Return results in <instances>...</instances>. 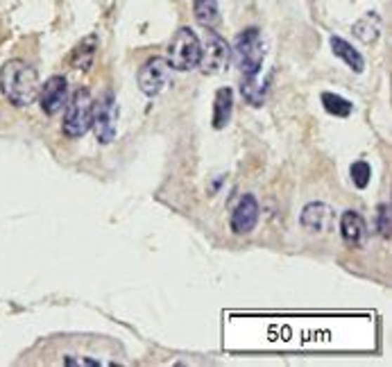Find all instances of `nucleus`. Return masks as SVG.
Listing matches in <instances>:
<instances>
[{
  "instance_id": "5",
  "label": "nucleus",
  "mask_w": 392,
  "mask_h": 367,
  "mask_svg": "<svg viewBox=\"0 0 392 367\" xmlns=\"http://www.w3.org/2000/svg\"><path fill=\"white\" fill-rule=\"evenodd\" d=\"M116 122H118V105L112 91H105L98 100H93V118L91 127L96 131L98 143L109 146L116 139Z\"/></svg>"
},
{
  "instance_id": "15",
  "label": "nucleus",
  "mask_w": 392,
  "mask_h": 367,
  "mask_svg": "<svg viewBox=\"0 0 392 367\" xmlns=\"http://www.w3.org/2000/svg\"><path fill=\"white\" fill-rule=\"evenodd\" d=\"M193 14L195 20L202 27H214L220 18V7H218V0H193Z\"/></svg>"
},
{
  "instance_id": "13",
  "label": "nucleus",
  "mask_w": 392,
  "mask_h": 367,
  "mask_svg": "<svg viewBox=\"0 0 392 367\" xmlns=\"http://www.w3.org/2000/svg\"><path fill=\"white\" fill-rule=\"evenodd\" d=\"M329 44H331V50H334V55L338 59H343L345 64L354 70V73H363V70H365V59L354 46L349 44V41H345L343 37H331Z\"/></svg>"
},
{
  "instance_id": "2",
  "label": "nucleus",
  "mask_w": 392,
  "mask_h": 367,
  "mask_svg": "<svg viewBox=\"0 0 392 367\" xmlns=\"http://www.w3.org/2000/svg\"><path fill=\"white\" fill-rule=\"evenodd\" d=\"M234 55H236L240 75L259 77L261 68H263V59H266V48H263V39H261L259 27H247L236 37Z\"/></svg>"
},
{
  "instance_id": "19",
  "label": "nucleus",
  "mask_w": 392,
  "mask_h": 367,
  "mask_svg": "<svg viewBox=\"0 0 392 367\" xmlns=\"http://www.w3.org/2000/svg\"><path fill=\"white\" fill-rule=\"evenodd\" d=\"M349 172H351V181H354L356 188H367V184L372 179V168L367 161H354Z\"/></svg>"
},
{
  "instance_id": "6",
  "label": "nucleus",
  "mask_w": 392,
  "mask_h": 367,
  "mask_svg": "<svg viewBox=\"0 0 392 367\" xmlns=\"http://www.w3.org/2000/svg\"><path fill=\"white\" fill-rule=\"evenodd\" d=\"M231 55V48L227 41L220 37L216 30H207V39H204V46L200 50V64L197 68L202 70L204 75H218L220 70L227 66Z\"/></svg>"
},
{
  "instance_id": "9",
  "label": "nucleus",
  "mask_w": 392,
  "mask_h": 367,
  "mask_svg": "<svg viewBox=\"0 0 392 367\" xmlns=\"http://www.w3.org/2000/svg\"><path fill=\"white\" fill-rule=\"evenodd\" d=\"M259 216H261V207L256 198L252 193H245V195H240V200L236 202L234 211H231V220H229V227L238 236H245V233H252L254 227L259 224Z\"/></svg>"
},
{
  "instance_id": "10",
  "label": "nucleus",
  "mask_w": 392,
  "mask_h": 367,
  "mask_svg": "<svg viewBox=\"0 0 392 367\" xmlns=\"http://www.w3.org/2000/svg\"><path fill=\"white\" fill-rule=\"evenodd\" d=\"M299 224L308 233H329L336 227V211L325 202H308L299 213Z\"/></svg>"
},
{
  "instance_id": "1",
  "label": "nucleus",
  "mask_w": 392,
  "mask_h": 367,
  "mask_svg": "<svg viewBox=\"0 0 392 367\" xmlns=\"http://www.w3.org/2000/svg\"><path fill=\"white\" fill-rule=\"evenodd\" d=\"M39 75L23 59H9L0 68V91L14 107H30L39 96Z\"/></svg>"
},
{
  "instance_id": "12",
  "label": "nucleus",
  "mask_w": 392,
  "mask_h": 367,
  "mask_svg": "<svg viewBox=\"0 0 392 367\" xmlns=\"http://www.w3.org/2000/svg\"><path fill=\"white\" fill-rule=\"evenodd\" d=\"M231 111H234V91L229 86L218 89L214 98V118H211L214 129H225L229 125Z\"/></svg>"
},
{
  "instance_id": "17",
  "label": "nucleus",
  "mask_w": 392,
  "mask_h": 367,
  "mask_svg": "<svg viewBox=\"0 0 392 367\" xmlns=\"http://www.w3.org/2000/svg\"><path fill=\"white\" fill-rule=\"evenodd\" d=\"M240 94L252 107H261L266 100V82H261L259 77H243Z\"/></svg>"
},
{
  "instance_id": "3",
  "label": "nucleus",
  "mask_w": 392,
  "mask_h": 367,
  "mask_svg": "<svg viewBox=\"0 0 392 367\" xmlns=\"http://www.w3.org/2000/svg\"><path fill=\"white\" fill-rule=\"evenodd\" d=\"M66 114L62 122V131L68 139H82L91 129L93 118V96L89 89H77L66 102Z\"/></svg>"
},
{
  "instance_id": "18",
  "label": "nucleus",
  "mask_w": 392,
  "mask_h": 367,
  "mask_svg": "<svg viewBox=\"0 0 392 367\" xmlns=\"http://www.w3.org/2000/svg\"><path fill=\"white\" fill-rule=\"evenodd\" d=\"M322 107L336 118H349L351 114H354V105H351L349 100H345L343 96L329 94V91L322 94Z\"/></svg>"
},
{
  "instance_id": "20",
  "label": "nucleus",
  "mask_w": 392,
  "mask_h": 367,
  "mask_svg": "<svg viewBox=\"0 0 392 367\" xmlns=\"http://www.w3.org/2000/svg\"><path fill=\"white\" fill-rule=\"evenodd\" d=\"M377 229L384 238H390V207L386 202L377 209Z\"/></svg>"
},
{
  "instance_id": "7",
  "label": "nucleus",
  "mask_w": 392,
  "mask_h": 367,
  "mask_svg": "<svg viewBox=\"0 0 392 367\" xmlns=\"http://www.w3.org/2000/svg\"><path fill=\"white\" fill-rule=\"evenodd\" d=\"M170 68L164 57H150L143 66L138 68V89L143 91L148 98L159 96L168 86L170 82Z\"/></svg>"
},
{
  "instance_id": "8",
  "label": "nucleus",
  "mask_w": 392,
  "mask_h": 367,
  "mask_svg": "<svg viewBox=\"0 0 392 367\" xmlns=\"http://www.w3.org/2000/svg\"><path fill=\"white\" fill-rule=\"evenodd\" d=\"M39 105L46 116H57L68 102V82L64 75H53L46 79V84L39 86Z\"/></svg>"
},
{
  "instance_id": "14",
  "label": "nucleus",
  "mask_w": 392,
  "mask_h": 367,
  "mask_svg": "<svg viewBox=\"0 0 392 367\" xmlns=\"http://www.w3.org/2000/svg\"><path fill=\"white\" fill-rule=\"evenodd\" d=\"M96 53H98V37L89 34L73 48V53H70V66L77 70H89L93 66Z\"/></svg>"
},
{
  "instance_id": "16",
  "label": "nucleus",
  "mask_w": 392,
  "mask_h": 367,
  "mask_svg": "<svg viewBox=\"0 0 392 367\" xmlns=\"http://www.w3.org/2000/svg\"><path fill=\"white\" fill-rule=\"evenodd\" d=\"M354 34L363 41V44H374L381 34V18L379 14H365L360 20H356L354 25Z\"/></svg>"
},
{
  "instance_id": "4",
  "label": "nucleus",
  "mask_w": 392,
  "mask_h": 367,
  "mask_svg": "<svg viewBox=\"0 0 392 367\" xmlns=\"http://www.w3.org/2000/svg\"><path fill=\"white\" fill-rule=\"evenodd\" d=\"M200 44L197 34L190 27H179L173 41L168 44V66L173 70H193L200 64Z\"/></svg>"
},
{
  "instance_id": "11",
  "label": "nucleus",
  "mask_w": 392,
  "mask_h": 367,
  "mask_svg": "<svg viewBox=\"0 0 392 367\" xmlns=\"http://www.w3.org/2000/svg\"><path fill=\"white\" fill-rule=\"evenodd\" d=\"M340 236H343V240L347 245H351V247L363 245V240L367 236V224H365L363 216L356 213L354 209L343 211V216H340Z\"/></svg>"
}]
</instances>
